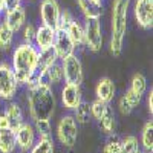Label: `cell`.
<instances>
[{"label": "cell", "instance_id": "1", "mask_svg": "<svg viewBox=\"0 0 153 153\" xmlns=\"http://www.w3.org/2000/svg\"><path fill=\"white\" fill-rule=\"evenodd\" d=\"M26 103L32 123L37 120H51L57 107V100L52 86L46 81H42L37 86L28 89Z\"/></svg>", "mask_w": 153, "mask_h": 153}, {"label": "cell", "instance_id": "2", "mask_svg": "<svg viewBox=\"0 0 153 153\" xmlns=\"http://www.w3.org/2000/svg\"><path fill=\"white\" fill-rule=\"evenodd\" d=\"M38 60V49L34 43H19L11 54V68L19 86H25L32 75Z\"/></svg>", "mask_w": 153, "mask_h": 153}, {"label": "cell", "instance_id": "3", "mask_svg": "<svg viewBox=\"0 0 153 153\" xmlns=\"http://www.w3.org/2000/svg\"><path fill=\"white\" fill-rule=\"evenodd\" d=\"M132 0H113L112 2V23H110V52L115 57H120L124 48V38L127 32Z\"/></svg>", "mask_w": 153, "mask_h": 153}, {"label": "cell", "instance_id": "4", "mask_svg": "<svg viewBox=\"0 0 153 153\" xmlns=\"http://www.w3.org/2000/svg\"><path fill=\"white\" fill-rule=\"evenodd\" d=\"M55 133L60 144H63L65 147L72 149L76 144V139H78V123L75 121L72 113L63 115L60 118Z\"/></svg>", "mask_w": 153, "mask_h": 153}, {"label": "cell", "instance_id": "5", "mask_svg": "<svg viewBox=\"0 0 153 153\" xmlns=\"http://www.w3.org/2000/svg\"><path fill=\"white\" fill-rule=\"evenodd\" d=\"M84 48L91 52H100L103 49V28L101 19H84Z\"/></svg>", "mask_w": 153, "mask_h": 153}, {"label": "cell", "instance_id": "6", "mask_svg": "<svg viewBox=\"0 0 153 153\" xmlns=\"http://www.w3.org/2000/svg\"><path fill=\"white\" fill-rule=\"evenodd\" d=\"M19 91L14 71L8 61H0V100L11 101Z\"/></svg>", "mask_w": 153, "mask_h": 153}, {"label": "cell", "instance_id": "7", "mask_svg": "<svg viewBox=\"0 0 153 153\" xmlns=\"http://www.w3.org/2000/svg\"><path fill=\"white\" fill-rule=\"evenodd\" d=\"M60 63L63 69V76H65V83L81 86V83L84 81V71H83V65L78 55L72 54L66 58L60 60Z\"/></svg>", "mask_w": 153, "mask_h": 153}, {"label": "cell", "instance_id": "8", "mask_svg": "<svg viewBox=\"0 0 153 153\" xmlns=\"http://www.w3.org/2000/svg\"><path fill=\"white\" fill-rule=\"evenodd\" d=\"M133 19L141 29L149 31L153 28V0H135Z\"/></svg>", "mask_w": 153, "mask_h": 153}, {"label": "cell", "instance_id": "9", "mask_svg": "<svg viewBox=\"0 0 153 153\" xmlns=\"http://www.w3.org/2000/svg\"><path fill=\"white\" fill-rule=\"evenodd\" d=\"M11 130L16 133L17 147L23 152H29L31 147L37 141V133H35V129H34L32 123L23 121L22 124H19L17 127H14V129H11Z\"/></svg>", "mask_w": 153, "mask_h": 153}, {"label": "cell", "instance_id": "10", "mask_svg": "<svg viewBox=\"0 0 153 153\" xmlns=\"http://www.w3.org/2000/svg\"><path fill=\"white\" fill-rule=\"evenodd\" d=\"M60 12H61V8L57 0H42L40 2V20H42V25H45V26L57 29Z\"/></svg>", "mask_w": 153, "mask_h": 153}, {"label": "cell", "instance_id": "11", "mask_svg": "<svg viewBox=\"0 0 153 153\" xmlns=\"http://www.w3.org/2000/svg\"><path fill=\"white\" fill-rule=\"evenodd\" d=\"M61 104L66 110H74L76 106L81 103L83 100V92H81V87L76 86V84H69L66 83L61 89Z\"/></svg>", "mask_w": 153, "mask_h": 153}, {"label": "cell", "instance_id": "12", "mask_svg": "<svg viewBox=\"0 0 153 153\" xmlns=\"http://www.w3.org/2000/svg\"><path fill=\"white\" fill-rule=\"evenodd\" d=\"M54 51L58 57V60H63L72 54H75V45L72 43V40L69 38L66 31H60L55 29V40H54Z\"/></svg>", "mask_w": 153, "mask_h": 153}, {"label": "cell", "instance_id": "13", "mask_svg": "<svg viewBox=\"0 0 153 153\" xmlns=\"http://www.w3.org/2000/svg\"><path fill=\"white\" fill-rule=\"evenodd\" d=\"M3 22L6 23V26L11 31L20 32V29L23 28V25L26 23V9H25V6L19 5V6L12 8V9H6Z\"/></svg>", "mask_w": 153, "mask_h": 153}, {"label": "cell", "instance_id": "14", "mask_svg": "<svg viewBox=\"0 0 153 153\" xmlns=\"http://www.w3.org/2000/svg\"><path fill=\"white\" fill-rule=\"evenodd\" d=\"M54 40H55V29L40 25L35 29V38H34V45L38 51H45L54 46Z\"/></svg>", "mask_w": 153, "mask_h": 153}, {"label": "cell", "instance_id": "15", "mask_svg": "<svg viewBox=\"0 0 153 153\" xmlns=\"http://www.w3.org/2000/svg\"><path fill=\"white\" fill-rule=\"evenodd\" d=\"M115 92H117V87H115V83L109 78V76H103L100 78V81L95 86V95L98 100L104 101V103H110L115 97Z\"/></svg>", "mask_w": 153, "mask_h": 153}, {"label": "cell", "instance_id": "16", "mask_svg": "<svg viewBox=\"0 0 153 153\" xmlns=\"http://www.w3.org/2000/svg\"><path fill=\"white\" fill-rule=\"evenodd\" d=\"M139 103H141V97H138L130 89H127L118 100V110L123 115H130L139 106Z\"/></svg>", "mask_w": 153, "mask_h": 153}, {"label": "cell", "instance_id": "17", "mask_svg": "<svg viewBox=\"0 0 153 153\" xmlns=\"http://www.w3.org/2000/svg\"><path fill=\"white\" fill-rule=\"evenodd\" d=\"M98 126H100V130L104 135H107V136L113 135V130H115V110L110 106V103L106 106L103 115L98 118Z\"/></svg>", "mask_w": 153, "mask_h": 153}, {"label": "cell", "instance_id": "18", "mask_svg": "<svg viewBox=\"0 0 153 153\" xmlns=\"http://www.w3.org/2000/svg\"><path fill=\"white\" fill-rule=\"evenodd\" d=\"M76 5H78L84 19H101L103 5L95 3L94 0H76Z\"/></svg>", "mask_w": 153, "mask_h": 153}, {"label": "cell", "instance_id": "19", "mask_svg": "<svg viewBox=\"0 0 153 153\" xmlns=\"http://www.w3.org/2000/svg\"><path fill=\"white\" fill-rule=\"evenodd\" d=\"M48 84L51 86H58L65 81V76H63V69H61V63L60 60L55 61L54 65H51L46 72H45V78H43Z\"/></svg>", "mask_w": 153, "mask_h": 153}, {"label": "cell", "instance_id": "20", "mask_svg": "<svg viewBox=\"0 0 153 153\" xmlns=\"http://www.w3.org/2000/svg\"><path fill=\"white\" fill-rule=\"evenodd\" d=\"M6 117L9 118V121H11V129H14V127H17L19 124H22L25 120H23V110H22V107H20V104L19 103H16V101H8V104H6V107H5V112H3Z\"/></svg>", "mask_w": 153, "mask_h": 153}, {"label": "cell", "instance_id": "21", "mask_svg": "<svg viewBox=\"0 0 153 153\" xmlns=\"http://www.w3.org/2000/svg\"><path fill=\"white\" fill-rule=\"evenodd\" d=\"M69 38L72 40V43L75 45V48H83L84 46V29H83V23L78 20H74L69 28L66 29Z\"/></svg>", "mask_w": 153, "mask_h": 153}, {"label": "cell", "instance_id": "22", "mask_svg": "<svg viewBox=\"0 0 153 153\" xmlns=\"http://www.w3.org/2000/svg\"><path fill=\"white\" fill-rule=\"evenodd\" d=\"M16 32L11 31L5 22H0V52H9L14 46Z\"/></svg>", "mask_w": 153, "mask_h": 153}, {"label": "cell", "instance_id": "23", "mask_svg": "<svg viewBox=\"0 0 153 153\" xmlns=\"http://www.w3.org/2000/svg\"><path fill=\"white\" fill-rule=\"evenodd\" d=\"M54 149L55 144L52 135H46V136H38V141H35L29 153H54Z\"/></svg>", "mask_w": 153, "mask_h": 153}, {"label": "cell", "instance_id": "24", "mask_svg": "<svg viewBox=\"0 0 153 153\" xmlns=\"http://www.w3.org/2000/svg\"><path fill=\"white\" fill-rule=\"evenodd\" d=\"M72 112H74L72 115H74L75 121L78 124H87L89 121L92 120V117H91V104H89V101L81 100V103L76 106Z\"/></svg>", "mask_w": 153, "mask_h": 153}, {"label": "cell", "instance_id": "25", "mask_svg": "<svg viewBox=\"0 0 153 153\" xmlns=\"http://www.w3.org/2000/svg\"><path fill=\"white\" fill-rule=\"evenodd\" d=\"M0 147H2L5 152L12 153L17 149V143H16V133L11 129L6 130H0Z\"/></svg>", "mask_w": 153, "mask_h": 153}, {"label": "cell", "instance_id": "26", "mask_svg": "<svg viewBox=\"0 0 153 153\" xmlns=\"http://www.w3.org/2000/svg\"><path fill=\"white\" fill-rule=\"evenodd\" d=\"M141 146L144 152L152 153L153 152V123L147 121L141 130Z\"/></svg>", "mask_w": 153, "mask_h": 153}, {"label": "cell", "instance_id": "27", "mask_svg": "<svg viewBox=\"0 0 153 153\" xmlns=\"http://www.w3.org/2000/svg\"><path fill=\"white\" fill-rule=\"evenodd\" d=\"M130 91L133 94H136L138 97H141L147 92V78L143 75V74H135L132 76V81H130Z\"/></svg>", "mask_w": 153, "mask_h": 153}, {"label": "cell", "instance_id": "28", "mask_svg": "<svg viewBox=\"0 0 153 153\" xmlns=\"http://www.w3.org/2000/svg\"><path fill=\"white\" fill-rule=\"evenodd\" d=\"M120 146H121V153H139V150H141L138 138L133 135L124 136L120 141Z\"/></svg>", "mask_w": 153, "mask_h": 153}, {"label": "cell", "instance_id": "29", "mask_svg": "<svg viewBox=\"0 0 153 153\" xmlns=\"http://www.w3.org/2000/svg\"><path fill=\"white\" fill-rule=\"evenodd\" d=\"M74 20H75V17L71 14V11H69V9H61L57 29H60V31H66V29L69 28V25H71Z\"/></svg>", "mask_w": 153, "mask_h": 153}, {"label": "cell", "instance_id": "30", "mask_svg": "<svg viewBox=\"0 0 153 153\" xmlns=\"http://www.w3.org/2000/svg\"><path fill=\"white\" fill-rule=\"evenodd\" d=\"M35 26L32 23H25L23 28L20 29L22 32V42L23 43H34V38H35Z\"/></svg>", "mask_w": 153, "mask_h": 153}, {"label": "cell", "instance_id": "31", "mask_svg": "<svg viewBox=\"0 0 153 153\" xmlns=\"http://www.w3.org/2000/svg\"><path fill=\"white\" fill-rule=\"evenodd\" d=\"M89 104H91V117L98 121V118L103 115V112H104V109H106V106H107L109 103H104V101L95 98L92 103H89Z\"/></svg>", "mask_w": 153, "mask_h": 153}, {"label": "cell", "instance_id": "32", "mask_svg": "<svg viewBox=\"0 0 153 153\" xmlns=\"http://www.w3.org/2000/svg\"><path fill=\"white\" fill-rule=\"evenodd\" d=\"M34 129H35V133L38 136H46V135H51V121L49 120H37L34 121Z\"/></svg>", "mask_w": 153, "mask_h": 153}, {"label": "cell", "instance_id": "33", "mask_svg": "<svg viewBox=\"0 0 153 153\" xmlns=\"http://www.w3.org/2000/svg\"><path fill=\"white\" fill-rule=\"evenodd\" d=\"M103 153H121V146H120V139L117 136L109 138L104 147H103Z\"/></svg>", "mask_w": 153, "mask_h": 153}, {"label": "cell", "instance_id": "34", "mask_svg": "<svg viewBox=\"0 0 153 153\" xmlns=\"http://www.w3.org/2000/svg\"><path fill=\"white\" fill-rule=\"evenodd\" d=\"M11 121L9 118L6 117L5 113H0V130H6V129H11Z\"/></svg>", "mask_w": 153, "mask_h": 153}, {"label": "cell", "instance_id": "35", "mask_svg": "<svg viewBox=\"0 0 153 153\" xmlns=\"http://www.w3.org/2000/svg\"><path fill=\"white\" fill-rule=\"evenodd\" d=\"M19 5H22L20 0H6L5 11H6V9H12V8H16V6H19Z\"/></svg>", "mask_w": 153, "mask_h": 153}, {"label": "cell", "instance_id": "36", "mask_svg": "<svg viewBox=\"0 0 153 153\" xmlns=\"http://www.w3.org/2000/svg\"><path fill=\"white\" fill-rule=\"evenodd\" d=\"M147 109L150 113H153V91L147 94Z\"/></svg>", "mask_w": 153, "mask_h": 153}, {"label": "cell", "instance_id": "37", "mask_svg": "<svg viewBox=\"0 0 153 153\" xmlns=\"http://www.w3.org/2000/svg\"><path fill=\"white\" fill-rule=\"evenodd\" d=\"M5 3H6V0H0V14L5 12Z\"/></svg>", "mask_w": 153, "mask_h": 153}, {"label": "cell", "instance_id": "38", "mask_svg": "<svg viewBox=\"0 0 153 153\" xmlns=\"http://www.w3.org/2000/svg\"><path fill=\"white\" fill-rule=\"evenodd\" d=\"M95 3H100V5H103V0H94Z\"/></svg>", "mask_w": 153, "mask_h": 153}, {"label": "cell", "instance_id": "39", "mask_svg": "<svg viewBox=\"0 0 153 153\" xmlns=\"http://www.w3.org/2000/svg\"><path fill=\"white\" fill-rule=\"evenodd\" d=\"M20 2H35V0H20Z\"/></svg>", "mask_w": 153, "mask_h": 153}, {"label": "cell", "instance_id": "40", "mask_svg": "<svg viewBox=\"0 0 153 153\" xmlns=\"http://www.w3.org/2000/svg\"><path fill=\"white\" fill-rule=\"evenodd\" d=\"M0 153H8V152H5V150H3L2 147H0Z\"/></svg>", "mask_w": 153, "mask_h": 153}, {"label": "cell", "instance_id": "41", "mask_svg": "<svg viewBox=\"0 0 153 153\" xmlns=\"http://www.w3.org/2000/svg\"><path fill=\"white\" fill-rule=\"evenodd\" d=\"M19 153H29V152H23V150H20V152H19Z\"/></svg>", "mask_w": 153, "mask_h": 153}, {"label": "cell", "instance_id": "42", "mask_svg": "<svg viewBox=\"0 0 153 153\" xmlns=\"http://www.w3.org/2000/svg\"><path fill=\"white\" fill-rule=\"evenodd\" d=\"M139 153H147V152H144V150H139Z\"/></svg>", "mask_w": 153, "mask_h": 153}, {"label": "cell", "instance_id": "43", "mask_svg": "<svg viewBox=\"0 0 153 153\" xmlns=\"http://www.w3.org/2000/svg\"><path fill=\"white\" fill-rule=\"evenodd\" d=\"M0 22H2V14H0Z\"/></svg>", "mask_w": 153, "mask_h": 153}]
</instances>
